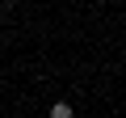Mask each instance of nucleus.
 <instances>
[{"label":"nucleus","mask_w":126,"mask_h":118,"mask_svg":"<svg viewBox=\"0 0 126 118\" xmlns=\"http://www.w3.org/2000/svg\"><path fill=\"white\" fill-rule=\"evenodd\" d=\"M50 114H55V118H72V105H67V101H59V105H55Z\"/></svg>","instance_id":"obj_1"}]
</instances>
